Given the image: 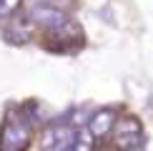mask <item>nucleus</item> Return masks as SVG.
Returning a JSON list of instances; mask_svg holds the SVG:
<instances>
[{
	"instance_id": "obj_1",
	"label": "nucleus",
	"mask_w": 153,
	"mask_h": 151,
	"mask_svg": "<svg viewBox=\"0 0 153 151\" xmlns=\"http://www.w3.org/2000/svg\"><path fill=\"white\" fill-rule=\"evenodd\" d=\"M113 134H116V146L123 151L138 149L143 144V126L136 116H123L113 123Z\"/></svg>"
},
{
	"instance_id": "obj_2",
	"label": "nucleus",
	"mask_w": 153,
	"mask_h": 151,
	"mask_svg": "<svg viewBox=\"0 0 153 151\" xmlns=\"http://www.w3.org/2000/svg\"><path fill=\"white\" fill-rule=\"evenodd\" d=\"M30 141V123L25 118L15 116L3 129V149L5 151H23Z\"/></svg>"
},
{
	"instance_id": "obj_3",
	"label": "nucleus",
	"mask_w": 153,
	"mask_h": 151,
	"mask_svg": "<svg viewBox=\"0 0 153 151\" xmlns=\"http://www.w3.org/2000/svg\"><path fill=\"white\" fill-rule=\"evenodd\" d=\"M30 20H33L35 25H43V28L48 30H58L60 25L68 23V15L58 8H53V5L48 3H38V5H30Z\"/></svg>"
},
{
	"instance_id": "obj_4",
	"label": "nucleus",
	"mask_w": 153,
	"mask_h": 151,
	"mask_svg": "<svg viewBox=\"0 0 153 151\" xmlns=\"http://www.w3.org/2000/svg\"><path fill=\"white\" fill-rule=\"evenodd\" d=\"M75 141V131L71 126H50L43 131L40 146L43 151H68Z\"/></svg>"
},
{
	"instance_id": "obj_5",
	"label": "nucleus",
	"mask_w": 153,
	"mask_h": 151,
	"mask_svg": "<svg viewBox=\"0 0 153 151\" xmlns=\"http://www.w3.org/2000/svg\"><path fill=\"white\" fill-rule=\"evenodd\" d=\"M113 123H116V113L111 108H103V111H95L91 118H88V131H91L93 136H108L113 129Z\"/></svg>"
},
{
	"instance_id": "obj_6",
	"label": "nucleus",
	"mask_w": 153,
	"mask_h": 151,
	"mask_svg": "<svg viewBox=\"0 0 153 151\" xmlns=\"http://www.w3.org/2000/svg\"><path fill=\"white\" fill-rule=\"evenodd\" d=\"M13 33H8V40L10 43H18V46H20V43H28L30 40V33L25 28H20V25H15V28H10Z\"/></svg>"
},
{
	"instance_id": "obj_7",
	"label": "nucleus",
	"mask_w": 153,
	"mask_h": 151,
	"mask_svg": "<svg viewBox=\"0 0 153 151\" xmlns=\"http://www.w3.org/2000/svg\"><path fill=\"white\" fill-rule=\"evenodd\" d=\"M68 151H93V146H91V141H85V138H78V136H75L73 146L68 149Z\"/></svg>"
},
{
	"instance_id": "obj_8",
	"label": "nucleus",
	"mask_w": 153,
	"mask_h": 151,
	"mask_svg": "<svg viewBox=\"0 0 153 151\" xmlns=\"http://www.w3.org/2000/svg\"><path fill=\"white\" fill-rule=\"evenodd\" d=\"M71 118H73V123H83V121L88 118V113H85V111H83V113H80V111H75V113H73Z\"/></svg>"
},
{
	"instance_id": "obj_9",
	"label": "nucleus",
	"mask_w": 153,
	"mask_h": 151,
	"mask_svg": "<svg viewBox=\"0 0 153 151\" xmlns=\"http://www.w3.org/2000/svg\"><path fill=\"white\" fill-rule=\"evenodd\" d=\"M0 3H3V5H5V8H8V10H13V8H15V5H18V0H0Z\"/></svg>"
}]
</instances>
